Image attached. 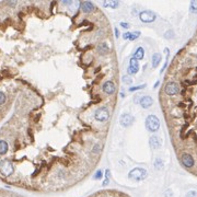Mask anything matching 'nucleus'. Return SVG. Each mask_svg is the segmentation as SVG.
I'll return each mask as SVG.
<instances>
[{
    "mask_svg": "<svg viewBox=\"0 0 197 197\" xmlns=\"http://www.w3.org/2000/svg\"><path fill=\"white\" fill-rule=\"evenodd\" d=\"M100 149H101V146H99V145H96L95 147L93 148V152H98V151H100Z\"/></svg>",
    "mask_w": 197,
    "mask_h": 197,
    "instance_id": "2f4dec72",
    "label": "nucleus"
},
{
    "mask_svg": "<svg viewBox=\"0 0 197 197\" xmlns=\"http://www.w3.org/2000/svg\"><path fill=\"white\" fill-rule=\"evenodd\" d=\"M189 10L192 13H197V1H192L189 6Z\"/></svg>",
    "mask_w": 197,
    "mask_h": 197,
    "instance_id": "6ab92c4d",
    "label": "nucleus"
},
{
    "mask_svg": "<svg viewBox=\"0 0 197 197\" xmlns=\"http://www.w3.org/2000/svg\"><path fill=\"white\" fill-rule=\"evenodd\" d=\"M164 92L167 94V95H175L180 92V85L176 83V82H167L164 87Z\"/></svg>",
    "mask_w": 197,
    "mask_h": 197,
    "instance_id": "39448f33",
    "label": "nucleus"
},
{
    "mask_svg": "<svg viewBox=\"0 0 197 197\" xmlns=\"http://www.w3.org/2000/svg\"><path fill=\"white\" fill-rule=\"evenodd\" d=\"M193 138H194V140H195V141H196V143H197V136L196 135H195V133H194V132H193Z\"/></svg>",
    "mask_w": 197,
    "mask_h": 197,
    "instance_id": "f704fd0d",
    "label": "nucleus"
},
{
    "mask_svg": "<svg viewBox=\"0 0 197 197\" xmlns=\"http://www.w3.org/2000/svg\"><path fill=\"white\" fill-rule=\"evenodd\" d=\"M146 127L151 133L157 132L158 129L160 128V121H159V118L157 116H154V115H149L147 119H146Z\"/></svg>",
    "mask_w": 197,
    "mask_h": 197,
    "instance_id": "f03ea898",
    "label": "nucleus"
},
{
    "mask_svg": "<svg viewBox=\"0 0 197 197\" xmlns=\"http://www.w3.org/2000/svg\"><path fill=\"white\" fill-rule=\"evenodd\" d=\"M154 165H156L157 169H161V167H162V161H161L160 159H157V161H156V164H154Z\"/></svg>",
    "mask_w": 197,
    "mask_h": 197,
    "instance_id": "bb28decb",
    "label": "nucleus"
},
{
    "mask_svg": "<svg viewBox=\"0 0 197 197\" xmlns=\"http://www.w3.org/2000/svg\"><path fill=\"white\" fill-rule=\"evenodd\" d=\"M102 176H103V173H102V171L101 170H99V171H96L95 172V174H94V180H100V178H102Z\"/></svg>",
    "mask_w": 197,
    "mask_h": 197,
    "instance_id": "4be33fe9",
    "label": "nucleus"
},
{
    "mask_svg": "<svg viewBox=\"0 0 197 197\" xmlns=\"http://www.w3.org/2000/svg\"><path fill=\"white\" fill-rule=\"evenodd\" d=\"M80 6H81V9L84 13H90L94 10V5L90 1H83V2H81Z\"/></svg>",
    "mask_w": 197,
    "mask_h": 197,
    "instance_id": "9b49d317",
    "label": "nucleus"
},
{
    "mask_svg": "<svg viewBox=\"0 0 197 197\" xmlns=\"http://www.w3.org/2000/svg\"><path fill=\"white\" fill-rule=\"evenodd\" d=\"M196 71H197V67H196Z\"/></svg>",
    "mask_w": 197,
    "mask_h": 197,
    "instance_id": "c9c22d12",
    "label": "nucleus"
},
{
    "mask_svg": "<svg viewBox=\"0 0 197 197\" xmlns=\"http://www.w3.org/2000/svg\"><path fill=\"white\" fill-rule=\"evenodd\" d=\"M5 102H6V94L0 91V105L3 104Z\"/></svg>",
    "mask_w": 197,
    "mask_h": 197,
    "instance_id": "393cba45",
    "label": "nucleus"
},
{
    "mask_svg": "<svg viewBox=\"0 0 197 197\" xmlns=\"http://www.w3.org/2000/svg\"><path fill=\"white\" fill-rule=\"evenodd\" d=\"M181 161H182L183 165L186 167H194V159L191 154H188V153H183L182 154V158H181Z\"/></svg>",
    "mask_w": 197,
    "mask_h": 197,
    "instance_id": "0eeeda50",
    "label": "nucleus"
},
{
    "mask_svg": "<svg viewBox=\"0 0 197 197\" xmlns=\"http://www.w3.org/2000/svg\"><path fill=\"white\" fill-rule=\"evenodd\" d=\"M128 177L130 180H134V181H143L147 177V171L145 169H141V167H135L130 172L128 173Z\"/></svg>",
    "mask_w": 197,
    "mask_h": 197,
    "instance_id": "f257e3e1",
    "label": "nucleus"
},
{
    "mask_svg": "<svg viewBox=\"0 0 197 197\" xmlns=\"http://www.w3.org/2000/svg\"><path fill=\"white\" fill-rule=\"evenodd\" d=\"M143 88H146V84H143V85H138V87H132V88L129 89V91H130V92H134V91H138V90L143 89Z\"/></svg>",
    "mask_w": 197,
    "mask_h": 197,
    "instance_id": "5701e85b",
    "label": "nucleus"
},
{
    "mask_svg": "<svg viewBox=\"0 0 197 197\" xmlns=\"http://www.w3.org/2000/svg\"><path fill=\"white\" fill-rule=\"evenodd\" d=\"M8 151V143L5 140H0V154H6Z\"/></svg>",
    "mask_w": 197,
    "mask_h": 197,
    "instance_id": "f3484780",
    "label": "nucleus"
},
{
    "mask_svg": "<svg viewBox=\"0 0 197 197\" xmlns=\"http://www.w3.org/2000/svg\"><path fill=\"white\" fill-rule=\"evenodd\" d=\"M164 196L165 197H173V193L171 189H167L165 193H164Z\"/></svg>",
    "mask_w": 197,
    "mask_h": 197,
    "instance_id": "cd10ccee",
    "label": "nucleus"
},
{
    "mask_svg": "<svg viewBox=\"0 0 197 197\" xmlns=\"http://www.w3.org/2000/svg\"><path fill=\"white\" fill-rule=\"evenodd\" d=\"M115 35H116V37H119V31H118V29H115Z\"/></svg>",
    "mask_w": 197,
    "mask_h": 197,
    "instance_id": "72a5a7b5",
    "label": "nucleus"
},
{
    "mask_svg": "<svg viewBox=\"0 0 197 197\" xmlns=\"http://www.w3.org/2000/svg\"><path fill=\"white\" fill-rule=\"evenodd\" d=\"M94 118L99 122H106L110 118V111L106 106H101L99 107L95 113H94Z\"/></svg>",
    "mask_w": 197,
    "mask_h": 197,
    "instance_id": "20e7f679",
    "label": "nucleus"
},
{
    "mask_svg": "<svg viewBox=\"0 0 197 197\" xmlns=\"http://www.w3.org/2000/svg\"><path fill=\"white\" fill-rule=\"evenodd\" d=\"M98 50L99 53L101 55H106L110 52V48H108L107 44H105V43H102V44H99L98 45Z\"/></svg>",
    "mask_w": 197,
    "mask_h": 197,
    "instance_id": "2eb2a0df",
    "label": "nucleus"
},
{
    "mask_svg": "<svg viewBox=\"0 0 197 197\" xmlns=\"http://www.w3.org/2000/svg\"><path fill=\"white\" fill-rule=\"evenodd\" d=\"M134 121H135L134 117L132 116V115H129V114H123V115L121 116V118H119L121 124H122L123 126H125V127L130 126V125L134 123Z\"/></svg>",
    "mask_w": 197,
    "mask_h": 197,
    "instance_id": "6e6552de",
    "label": "nucleus"
},
{
    "mask_svg": "<svg viewBox=\"0 0 197 197\" xmlns=\"http://www.w3.org/2000/svg\"><path fill=\"white\" fill-rule=\"evenodd\" d=\"M183 116H184V118H185L186 123H188V122H191V121H193V118H194V116H192V115H191V114L188 113V112H186V113L183 114Z\"/></svg>",
    "mask_w": 197,
    "mask_h": 197,
    "instance_id": "aec40b11",
    "label": "nucleus"
},
{
    "mask_svg": "<svg viewBox=\"0 0 197 197\" xmlns=\"http://www.w3.org/2000/svg\"><path fill=\"white\" fill-rule=\"evenodd\" d=\"M108 183H110V180H108V178H105V181L103 182V186H106Z\"/></svg>",
    "mask_w": 197,
    "mask_h": 197,
    "instance_id": "473e14b6",
    "label": "nucleus"
},
{
    "mask_svg": "<svg viewBox=\"0 0 197 197\" xmlns=\"http://www.w3.org/2000/svg\"><path fill=\"white\" fill-rule=\"evenodd\" d=\"M139 35H140V32H138V31L134 32V33H130V37H129V39H130V41L137 39L138 37H139Z\"/></svg>",
    "mask_w": 197,
    "mask_h": 197,
    "instance_id": "412c9836",
    "label": "nucleus"
},
{
    "mask_svg": "<svg viewBox=\"0 0 197 197\" xmlns=\"http://www.w3.org/2000/svg\"><path fill=\"white\" fill-rule=\"evenodd\" d=\"M123 81H124V83L130 84V83H132V78H130V77H128V76H124V77H123Z\"/></svg>",
    "mask_w": 197,
    "mask_h": 197,
    "instance_id": "b1692460",
    "label": "nucleus"
},
{
    "mask_svg": "<svg viewBox=\"0 0 197 197\" xmlns=\"http://www.w3.org/2000/svg\"><path fill=\"white\" fill-rule=\"evenodd\" d=\"M160 146H161V143L157 136H152L150 138V147L152 149H158V148H160Z\"/></svg>",
    "mask_w": 197,
    "mask_h": 197,
    "instance_id": "ddd939ff",
    "label": "nucleus"
},
{
    "mask_svg": "<svg viewBox=\"0 0 197 197\" xmlns=\"http://www.w3.org/2000/svg\"><path fill=\"white\" fill-rule=\"evenodd\" d=\"M139 18H140L141 22L150 23V22H153L156 20V14L153 12H151V11H143V12H140Z\"/></svg>",
    "mask_w": 197,
    "mask_h": 197,
    "instance_id": "423d86ee",
    "label": "nucleus"
},
{
    "mask_svg": "<svg viewBox=\"0 0 197 197\" xmlns=\"http://www.w3.org/2000/svg\"><path fill=\"white\" fill-rule=\"evenodd\" d=\"M185 197H197V193L195 191H189V192L186 194Z\"/></svg>",
    "mask_w": 197,
    "mask_h": 197,
    "instance_id": "a878e982",
    "label": "nucleus"
},
{
    "mask_svg": "<svg viewBox=\"0 0 197 197\" xmlns=\"http://www.w3.org/2000/svg\"><path fill=\"white\" fill-rule=\"evenodd\" d=\"M143 57H145V49L143 47H138L134 54V58L139 60V59H143Z\"/></svg>",
    "mask_w": 197,
    "mask_h": 197,
    "instance_id": "dca6fc26",
    "label": "nucleus"
},
{
    "mask_svg": "<svg viewBox=\"0 0 197 197\" xmlns=\"http://www.w3.org/2000/svg\"><path fill=\"white\" fill-rule=\"evenodd\" d=\"M153 103V100L152 98H150V96H143L141 99V101H140V105L143 106V108H149Z\"/></svg>",
    "mask_w": 197,
    "mask_h": 197,
    "instance_id": "f8f14e48",
    "label": "nucleus"
},
{
    "mask_svg": "<svg viewBox=\"0 0 197 197\" xmlns=\"http://www.w3.org/2000/svg\"><path fill=\"white\" fill-rule=\"evenodd\" d=\"M115 84L112 82V81H105L102 87V90L106 94H113L115 92Z\"/></svg>",
    "mask_w": 197,
    "mask_h": 197,
    "instance_id": "9d476101",
    "label": "nucleus"
},
{
    "mask_svg": "<svg viewBox=\"0 0 197 197\" xmlns=\"http://www.w3.org/2000/svg\"><path fill=\"white\" fill-rule=\"evenodd\" d=\"M123 37H124V39H129V37H130V32H127V33H124Z\"/></svg>",
    "mask_w": 197,
    "mask_h": 197,
    "instance_id": "7c9ffc66",
    "label": "nucleus"
},
{
    "mask_svg": "<svg viewBox=\"0 0 197 197\" xmlns=\"http://www.w3.org/2000/svg\"><path fill=\"white\" fill-rule=\"evenodd\" d=\"M121 26L124 28V29H128V28H129V24L126 23V22H121Z\"/></svg>",
    "mask_w": 197,
    "mask_h": 197,
    "instance_id": "c756f323",
    "label": "nucleus"
},
{
    "mask_svg": "<svg viewBox=\"0 0 197 197\" xmlns=\"http://www.w3.org/2000/svg\"><path fill=\"white\" fill-rule=\"evenodd\" d=\"M0 171L1 173L5 175V176H10L13 171H14V167H13V164L12 162L8 160V159H5L0 162Z\"/></svg>",
    "mask_w": 197,
    "mask_h": 197,
    "instance_id": "7ed1b4c3",
    "label": "nucleus"
},
{
    "mask_svg": "<svg viewBox=\"0 0 197 197\" xmlns=\"http://www.w3.org/2000/svg\"><path fill=\"white\" fill-rule=\"evenodd\" d=\"M118 3L117 1H104L103 2V6L104 7H107V8H116V7H118Z\"/></svg>",
    "mask_w": 197,
    "mask_h": 197,
    "instance_id": "a211bd4d",
    "label": "nucleus"
},
{
    "mask_svg": "<svg viewBox=\"0 0 197 197\" xmlns=\"http://www.w3.org/2000/svg\"><path fill=\"white\" fill-rule=\"evenodd\" d=\"M161 58H162V56H161V54H159V53H154V54L152 55V67L153 68L158 67V65L161 63Z\"/></svg>",
    "mask_w": 197,
    "mask_h": 197,
    "instance_id": "4468645a",
    "label": "nucleus"
},
{
    "mask_svg": "<svg viewBox=\"0 0 197 197\" xmlns=\"http://www.w3.org/2000/svg\"><path fill=\"white\" fill-rule=\"evenodd\" d=\"M178 107L180 108H186L187 105H186L185 102H180V103H178Z\"/></svg>",
    "mask_w": 197,
    "mask_h": 197,
    "instance_id": "c85d7f7f",
    "label": "nucleus"
},
{
    "mask_svg": "<svg viewBox=\"0 0 197 197\" xmlns=\"http://www.w3.org/2000/svg\"><path fill=\"white\" fill-rule=\"evenodd\" d=\"M138 70H139V64H138V60L137 59L133 58L130 59V61H129V67H128V72L130 74H135L138 72Z\"/></svg>",
    "mask_w": 197,
    "mask_h": 197,
    "instance_id": "1a4fd4ad",
    "label": "nucleus"
}]
</instances>
